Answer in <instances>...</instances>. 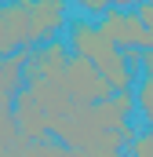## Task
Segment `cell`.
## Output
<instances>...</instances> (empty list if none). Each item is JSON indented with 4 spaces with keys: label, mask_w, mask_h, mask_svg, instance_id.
Here are the masks:
<instances>
[{
    "label": "cell",
    "mask_w": 153,
    "mask_h": 157,
    "mask_svg": "<svg viewBox=\"0 0 153 157\" xmlns=\"http://www.w3.org/2000/svg\"><path fill=\"white\" fill-rule=\"evenodd\" d=\"M66 48H69V55L91 62V66L99 70V77L110 84V91H131L135 73L128 70L124 55L95 29L91 18H69V22H66Z\"/></svg>",
    "instance_id": "obj_1"
},
{
    "label": "cell",
    "mask_w": 153,
    "mask_h": 157,
    "mask_svg": "<svg viewBox=\"0 0 153 157\" xmlns=\"http://www.w3.org/2000/svg\"><path fill=\"white\" fill-rule=\"evenodd\" d=\"M95 29L110 40L117 51H128V48L146 51V48H153L146 26H142V22H139V15H135V11H128V7H106V11L99 15Z\"/></svg>",
    "instance_id": "obj_2"
},
{
    "label": "cell",
    "mask_w": 153,
    "mask_h": 157,
    "mask_svg": "<svg viewBox=\"0 0 153 157\" xmlns=\"http://www.w3.org/2000/svg\"><path fill=\"white\" fill-rule=\"evenodd\" d=\"M73 102L80 106H91V102H102V99H110L113 91H110V84L99 77V70L91 66V62H84V59H76L69 55V62H66V70H62V77L55 80Z\"/></svg>",
    "instance_id": "obj_3"
},
{
    "label": "cell",
    "mask_w": 153,
    "mask_h": 157,
    "mask_svg": "<svg viewBox=\"0 0 153 157\" xmlns=\"http://www.w3.org/2000/svg\"><path fill=\"white\" fill-rule=\"evenodd\" d=\"M69 62V48L66 40H44L37 48L26 51V80H58Z\"/></svg>",
    "instance_id": "obj_4"
},
{
    "label": "cell",
    "mask_w": 153,
    "mask_h": 157,
    "mask_svg": "<svg viewBox=\"0 0 153 157\" xmlns=\"http://www.w3.org/2000/svg\"><path fill=\"white\" fill-rule=\"evenodd\" d=\"M66 22H69V0H33V7H29L33 44L55 40L58 29H66Z\"/></svg>",
    "instance_id": "obj_5"
},
{
    "label": "cell",
    "mask_w": 153,
    "mask_h": 157,
    "mask_svg": "<svg viewBox=\"0 0 153 157\" xmlns=\"http://www.w3.org/2000/svg\"><path fill=\"white\" fill-rule=\"evenodd\" d=\"M11 117H15V128H18V135H22L26 143H44V139H51L47 117H44V110L37 106V99H33L26 88L15 95V102H11Z\"/></svg>",
    "instance_id": "obj_6"
},
{
    "label": "cell",
    "mask_w": 153,
    "mask_h": 157,
    "mask_svg": "<svg viewBox=\"0 0 153 157\" xmlns=\"http://www.w3.org/2000/svg\"><path fill=\"white\" fill-rule=\"evenodd\" d=\"M26 51H29V48H22V51L0 59V95L11 99V102H15V95L26 88V73H22V70H26Z\"/></svg>",
    "instance_id": "obj_7"
},
{
    "label": "cell",
    "mask_w": 153,
    "mask_h": 157,
    "mask_svg": "<svg viewBox=\"0 0 153 157\" xmlns=\"http://www.w3.org/2000/svg\"><path fill=\"white\" fill-rule=\"evenodd\" d=\"M18 139H22V135H18L15 117H11V99H4V95H0V157L7 154Z\"/></svg>",
    "instance_id": "obj_8"
},
{
    "label": "cell",
    "mask_w": 153,
    "mask_h": 157,
    "mask_svg": "<svg viewBox=\"0 0 153 157\" xmlns=\"http://www.w3.org/2000/svg\"><path fill=\"white\" fill-rule=\"evenodd\" d=\"M135 106H139L142 121L153 128V73H146V77H142V84H139V95H135Z\"/></svg>",
    "instance_id": "obj_9"
},
{
    "label": "cell",
    "mask_w": 153,
    "mask_h": 157,
    "mask_svg": "<svg viewBox=\"0 0 153 157\" xmlns=\"http://www.w3.org/2000/svg\"><path fill=\"white\" fill-rule=\"evenodd\" d=\"M128 157H153V128L135 132V139L128 143Z\"/></svg>",
    "instance_id": "obj_10"
},
{
    "label": "cell",
    "mask_w": 153,
    "mask_h": 157,
    "mask_svg": "<svg viewBox=\"0 0 153 157\" xmlns=\"http://www.w3.org/2000/svg\"><path fill=\"white\" fill-rule=\"evenodd\" d=\"M135 15H139V22L146 26V33H150V44H153V4H150V0H142V4L135 7Z\"/></svg>",
    "instance_id": "obj_11"
},
{
    "label": "cell",
    "mask_w": 153,
    "mask_h": 157,
    "mask_svg": "<svg viewBox=\"0 0 153 157\" xmlns=\"http://www.w3.org/2000/svg\"><path fill=\"white\" fill-rule=\"evenodd\" d=\"M18 48L11 44V37H7V29H4V0H0V59L4 55H15Z\"/></svg>",
    "instance_id": "obj_12"
},
{
    "label": "cell",
    "mask_w": 153,
    "mask_h": 157,
    "mask_svg": "<svg viewBox=\"0 0 153 157\" xmlns=\"http://www.w3.org/2000/svg\"><path fill=\"white\" fill-rule=\"evenodd\" d=\"M139 70L153 73V48H146V51H142V62H139Z\"/></svg>",
    "instance_id": "obj_13"
},
{
    "label": "cell",
    "mask_w": 153,
    "mask_h": 157,
    "mask_svg": "<svg viewBox=\"0 0 153 157\" xmlns=\"http://www.w3.org/2000/svg\"><path fill=\"white\" fill-rule=\"evenodd\" d=\"M150 4H153V0H150Z\"/></svg>",
    "instance_id": "obj_14"
}]
</instances>
